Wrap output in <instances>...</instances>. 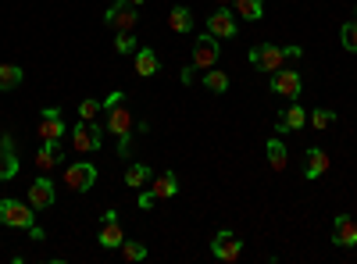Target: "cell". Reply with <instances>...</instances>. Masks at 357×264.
I'll return each mask as SVG.
<instances>
[{"instance_id":"cell-20","label":"cell","mask_w":357,"mask_h":264,"mask_svg":"<svg viewBox=\"0 0 357 264\" xmlns=\"http://www.w3.org/2000/svg\"><path fill=\"white\" fill-rule=\"evenodd\" d=\"M264 154H268V168H272V171H286V164H289V150H286V143H282L279 136L264 143Z\"/></svg>"},{"instance_id":"cell-23","label":"cell","mask_w":357,"mask_h":264,"mask_svg":"<svg viewBox=\"0 0 357 264\" xmlns=\"http://www.w3.org/2000/svg\"><path fill=\"white\" fill-rule=\"evenodd\" d=\"M146 183H151V168H146V164H129L126 186H129V189H143Z\"/></svg>"},{"instance_id":"cell-22","label":"cell","mask_w":357,"mask_h":264,"mask_svg":"<svg viewBox=\"0 0 357 264\" xmlns=\"http://www.w3.org/2000/svg\"><path fill=\"white\" fill-rule=\"evenodd\" d=\"M168 25H172V33H193V11L190 8H183V4H175L172 11H168Z\"/></svg>"},{"instance_id":"cell-8","label":"cell","mask_w":357,"mask_h":264,"mask_svg":"<svg viewBox=\"0 0 357 264\" xmlns=\"http://www.w3.org/2000/svg\"><path fill=\"white\" fill-rule=\"evenodd\" d=\"M40 143H54V139H65V118L57 107H43L40 111V125H36Z\"/></svg>"},{"instance_id":"cell-16","label":"cell","mask_w":357,"mask_h":264,"mask_svg":"<svg viewBox=\"0 0 357 264\" xmlns=\"http://www.w3.org/2000/svg\"><path fill=\"white\" fill-rule=\"evenodd\" d=\"M97 243L104 250H122L126 243V232H122V222H100V232H97Z\"/></svg>"},{"instance_id":"cell-19","label":"cell","mask_w":357,"mask_h":264,"mask_svg":"<svg viewBox=\"0 0 357 264\" xmlns=\"http://www.w3.org/2000/svg\"><path fill=\"white\" fill-rule=\"evenodd\" d=\"M161 72V61H158V54L151 47H139L136 50V75L139 79H154Z\"/></svg>"},{"instance_id":"cell-24","label":"cell","mask_w":357,"mask_h":264,"mask_svg":"<svg viewBox=\"0 0 357 264\" xmlns=\"http://www.w3.org/2000/svg\"><path fill=\"white\" fill-rule=\"evenodd\" d=\"M204 86H207L211 93H229V75L218 72V68H207V72H204Z\"/></svg>"},{"instance_id":"cell-31","label":"cell","mask_w":357,"mask_h":264,"mask_svg":"<svg viewBox=\"0 0 357 264\" xmlns=\"http://www.w3.org/2000/svg\"><path fill=\"white\" fill-rule=\"evenodd\" d=\"M100 111H104L100 100H82V104H79V118H82V122H97Z\"/></svg>"},{"instance_id":"cell-33","label":"cell","mask_w":357,"mask_h":264,"mask_svg":"<svg viewBox=\"0 0 357 264\" xmlns=\"http://www.w3.org/2000/svg\"><path fill=\"white\" fill-rule=\"evenodd\" d=\"M154 200H158L154 193H139V208H146V211H151V208H154Z\"/></svg>"},{"instance_id":"cell-7","label":"cell","mask_w":357,"mask_h":264,"mask_svg":"<svg viewBox=\"0 0 357 264\" xmlns=\"http://www.w3.org/2000/svg\"><path fill=\"white\" fill-rule=\"evenodd\" d=\"M240 254H243V240H236L232 228H218V236L211 240V257L232 264V261H240Z\"/></svg>"},{"instance_id":"cell-11","label":"cell","mask_w":357,"mask_h":264,"mask_svg":"<svg viewBox=\"0 0 357 264\" xmlns=\"http://www.w3.org/2000/svg\"><path fill=\"white\" fill-rule=\"evenodd\" d=\"M54 200H57V189L50 183V175H40V179L29 186V203H33L36 211H47V208H54Z\"/></svg>"},{"instance_id":"cell-4","label":"cell","mask_w":357,"mask_h":264,"mask_svg":"<svg viewBox=\"0 0 357 264\" xmlns=\"http://www.w3.org/2000/svg\"><path fill=\"white\" fill-rule=\"evenodd\" d=\"M286 47H272V43H257V47H250V65L254 68H261V72H279V68H286Z\"/></svg>"},{"instance_id":"cell-1","label":"cell","mask_w":357,"mask_h":264,"mask_svg":"<svg viewBox=\"0 0 357 264\" xmlns=\"http://www.w3.org/2000/svg\"><path fill=\"white\" fill-rule=\"evenodd\" d=\"M107 118H104V129L118 139V154L122 157H129V146H132V129H136V122H132V114H129V107L126 104H118V107H111V111H104Z\"/></svg>"},{"instance_id":"cell-32","label":"cell","mask_w":357,"mask_h":264,"mask_svg":"<svg viewBox=\"0 0 357 264\" xmlns=\"http://www.w3.org/2000/svg\"><path fill=\"white\" fill-rule=\"evenodd\" d=\"M118 104H126V93H122V90H111V93L100 100V107H104V111H111V107H118Z\"/></svg>"},{"instance_id":"cell-28","label":"cell","mask_w":357,"mask_h":264,"mask_svg":"<svg viewBox=\"0 0 357 264\" xmlns=\"http://www.w3.org/2000/svg\"><path fill=\"white\" fill-rule=\"evenodd\" d=\"M122 261H129V264L146 261V247H143V243H136V240H126V243H122Z\"/></svg>"},{"instance_id":"cell-27","label":"cell","mask_w":357,"mask_h":264,"mask_svg":"<svg viewBox=\"0 0 357 264\" xmlns=\"http://www.w3.org/2000/svg\"><path fill=\"white\" fill-rule=\"evenodd\" d=\"M307 122H311V129H318V132H325L333 122H336V111H329V107H318V111H311L307 114Z\"/></svg>"},{"instance_id":"cell-17","label":"cell","mask_w":357,"mask_h":264,"mask_svg":"<svg viewBox=\"0 0 357 264\" xmlns=\"http://www.w3.org/2000/svg\"><path fill=\"white\" fill-rule=\"evenodd\" d=\"M329 154L325 150H318V146H311V150H304V175L307 179H321L325 171H329Z\"/></svg>"},{"instance_id":"cell-30","label":"cell","mask_w":357,"mask_h":264,"mask_svg":"<svg viewBox=\"0 0 357 264\" xmlns=\"http://www.w3.org/2000/svg\"><path fill=\"white\" fill-rule=\"evenodd\" d=\"M114 50H118V54H136L139 43H136L132 33H114Z\"/></svg>"},{"instance_id":"cell-29","label":"cell","mask_w":357,"mask_h":264,"mask_svg":"<svg viewBox=\"0 0 357 264\" xmlns=\"http://www.w3.org/2000/svg\"><path fill=\"white\" fill-rule=\"evenodd\" d=\"M340 40H343V50L357 54V18H354V22H343V29H340Z\"/></svg>"},{"instance_id":"cell-9","label":"cell","mask_w":357,"mask_h":264,"mask_svg":"<svg viewBox=\"0 0 357 264\" xmlns=\"http://www.w3.org/2000/svg\"><path fill=\"white\" fill-rule=\"evenodd\" d=\"M218 54H222V50H218V40H215L211 33L197 36V40H193V68H204V72L215 68V65H218Z\"/></svg>"},{"instance_id":"cell-10","label":"cell","mask_w":357,"mask_h":264,"mask_svg":"<svg viewBox=\"0 0 357 264\" xmlns=\"http://www.w3.org/2000/svg\"><path fill=\"white\" fill-rule=\"evenodd\" d=\"M207 33H211L215 40H232L236 36V15L229 8H218L207 15Z\"/></svg>"},{"instance_id":"cell-25","label":"cell","mask_w":357,"mask_h":264,"mask_svg":"<svg viewBox=\"0 0 357 264\" xmlns=\"http://www.w3.org/2000/svg\"><path fill=\"white\" fill-rule=\"evenodd\" d=\"M18 82H22V68L18 65H0V93L15 90Z\"/></svg>"},{"instance_id":"cell-18","label":"cell","mask_w":357,"mask_h":264,"mask_svg":"<svg viewBox=\"0 0 357 264\" xmlns=\"http://www.w3.org/2000/svg\"><path fill=\"white\" fill-rule=\"evenodd\" d=\"M304 125H307V111L293 100V104L279 114V125H275V129H279V132H296V129H304Z\"/></svg>"},{"instance_id":"cell-5","label":"cell","mask_w":357,"mask_h":264,"mask_svg":"<svg viewBox=\"0 0 357 264\" xmlns=\"http://www.w3.org/2000/svg\"><path fill=\"white\" fill-rule=\"evenodd\" d=\"M93 183H97V164H93V161H75V164L65 168V186H68L72 193L93 189Z\"/></svg>"},{"instance_id":"cell-34","label":"cell","mask_w":357,"mask_h":264,"mask_svg":"<svg viewBox=\"0 0 357 264\" xmlns=\"http://www.w3.org/2000/svg\"><path fill=\"white\" fill-rule=\"evenodd\" d=\"M286 57H289V61H296V57H304V50L301 47H286Z\"/></svg>"},{"instance_id":"cell-15","label":"cell","mask_w":357,"mask_h":264,"mask_svg":"<svg viewBox=\"0 0 357 264\" xmlns=\"http://www.w3.org/2000/svg\"><path fill=\"white\" fill-rule=\"evenodd\" d=\"M61 150H65V139L43 143V146H40V154H36V168H40V171L47 175V171H50L54 164H61V161H65V154H61Z\"/></svg>"},{"instance_id":"cell-13","label":"cell","mask_w":357,"mask_h":264,"mask_svg":"<svg viewBox=\"0 0 357 264\" xmlns=\"http://www.w3.org/2000/svg\"><path fill=\"white\" fill-rule=\"evenodd\" d=\"M333 243H336V247H347V250L357 247V222H354L350 215H340V218L333 222Z\"/></svg>"},{"instance_id":"cell-2","label":"cell","mask_w":357,"mask_h":264,"mask_svg":"<svg viewBox=\"0 0 357 264\" xmlns=\"http://www.w3.org/2000/svg\"><path fill=\"white\" fill-rule=\"evenodd\" d=\"M0 225L29 232L36 225V208L33 203H22V200H0Z\"/></svg>"},{"instance_id":"cell-21","label":"cell","mask_w":357,"mask_h":264,"mask_svg":"<svg viewBox=\"0 0 357 264\" xmlns=\"http://www.w3.org/2000/svg\"><path fill=\"white\" fill-rule=\"evenodd\" d=\"M151 193H154L158 200H172V196L178 193L175 171H161V175H154V179H151Z\"/></svg>"},{"instance_id":"cell-12","label":"cell","mask_w":357,"mask_h":264,"mask_svg":"<svg viewBox=\"0 0 357 264\" xmlns=\"http://www.w3.org/2000/svg\"><path fill=\"white\" fill-rule=\"evenodd\" d=\"M272 90L279 93V97H301V90H304V82H301V75H296L293 68H279V72H272Z\"/></svg>"},{"instance_id":"cell-6","label":"cell","mask_w":357,"mask_h":264,"mask_svg":"<svg viewBox=\"0 0 357 264\" xmlns=\"http://www.w3.org/2000/svg\"><path fill=\"white\" fill-rule=\"evenodd\" d=\"M104 22L114 29V33H132L136 22H139V11L129 4V0H114V4L107 8V15H104Z\"/></svg>"},{"instance_id":"cell-3","label":"cell","mask_w":357,"mask_h":264,"mask_svg":"<svg viewBox=\"0 0 357 264\" xmlns=\"http://www.w3.org/2000/svg\"><path fill=\"white\" fill-rule=\"evenodd\" d=\"M100 143H104V125L82 122V118H79V125H72V150L75 154H97Z\"/></svg>"},{"instance_id":"cell-37","label":"cell","mask_w":357,"mask_h":264,"mask_svg":"<svg viewBox=\"0 0 357 264\" xmlns=\"http://www.w3.org/2000/svg\"><path fill=\"white\" fill-rule=\"evenodd\" d=\"M215 4H218V8H225V4H229V0H215Z\"/></svg>"},{"instance_id":"cell-14","label":"cell","mask_w":357,"mask_h":264,"mask_svg":"<svg viewBox=\"0 0 357 264\" xmlns=\"http://www.w3.org/2000/svg\"><path fill=\"white\" fill-rule=\"evenodd\" d=\"M18 175V154H15V139L0 136V183H8Z\"/></svg>"},{"instance_id":"cell-35","label":"cell","mask_w":357,"mask_h":264,"mask_svg":"<svg viewBox=\"0 0 357 264\" xmlns=\"http://www.w3.org/2000/svg\"><path fill=\"white\" fill-rule=\"evenodd\" d=\"M100 222H118V211H114V208H107V211L100 215Z\"/></svg>"},{"instance_id":"cell-26","label":"cell","mask_w":357,"mask_h":264,"mask_svg":"<svg viewBox=\"0 0 357 264\" xmlns=\"http://www.w3.org/2000/svg\"><path fill=\"white\" fill-rule=\"evenodd\" d=\"M236 11H240V18H247V22H261L264 4L261 0H236Z\"/></svg>"},{"instance_id":"cell-36","label":"cell","mask_w":357,"mask_h":264,"mask_svg":"<svg viewBox=\"0 0 357 264\" xmlns=\"http://www.w3.org/2000/svg\"><path fill=\"white\" fill-rule=\"evenodd\" d=\"M129 4H132V8H143V4H146V0H129Z\"/></svg>"}]
</instances>
